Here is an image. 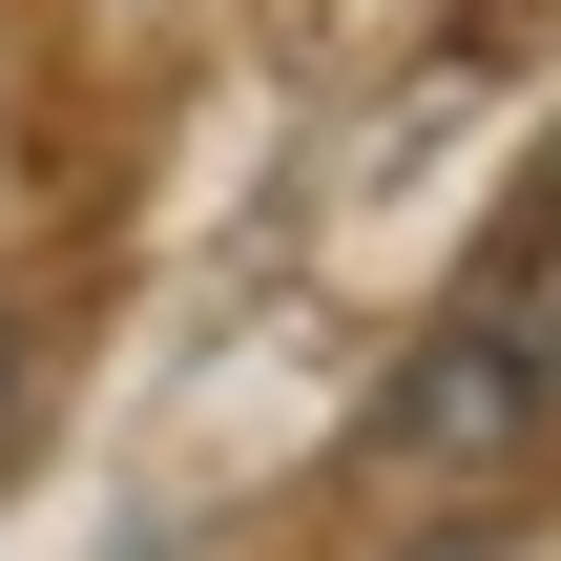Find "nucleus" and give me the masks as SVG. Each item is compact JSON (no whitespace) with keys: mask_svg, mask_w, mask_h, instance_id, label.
I'll return each mask as SVG.
<instances>
[{"mask_svg":"<svg viewBox=\"0 0 561 561\" xmlns=\"http://www.w3.org/2000/svg\"><path fill=\"white\" fill-rule=\"evenodd\" d=\"M541 416H561V229H520L458 291V333L396 375V458H479V437H541Z\"/></svg>","mask_w":561,"mask_h":561,"instance_id":"f257e3e1","label":"nucleus"},{"mask_svg":"<svg viewBox=\"0 0 561 561\" xmlns=\"http://www.w3.org/2000/svg\"><path fill=\"white\" fill-rule=\"evenodd\" d=\"M0 437H21V333H0Z\"/></svg>","mask_w":561,"mask_h":561,"instance_id":"f03ea898","label":"nucleus"}]
</instances>
